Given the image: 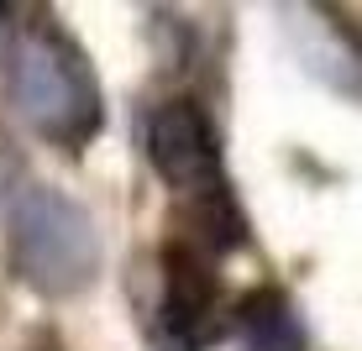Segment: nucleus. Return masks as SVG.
Masks as SVG:
<instances>
[{"label": "nucleus", "instance_id": "f257e3e1", "mask_svg": "<svg viewBox=\"0 0 362 351\" xmlns=\"http://www.w3.org/2000/svg\"><path fill=\"white\" fill-rule=\"evenodd\" d=\"M6 90L21 121L64 153L90 147L105 126L95 69L53 16H27L6 42Z\"/></svg>", "mask_w": 362, "mask_h": 351}, {"label": "nucleus", "instance_id": "f03ea898", "mask_svg": "<svg viewBox=\"0 0 362 351\" xmlns=\"http://www.w3.org/2000/svg\"><path fill=\"white\" fill-rule=\"evenodd\" d=\"M6 231H11L16 273L37 294L69 299L100 268V236H95L90 215L64 189H53V184H21L11 194Z\"/></svg>", "mask_w": 362, "mask_h": 351}, {"label": "nucleus", "instance_id": "7ed1b4c3", "mask_svg": "<svg viewBox=\"0 0 362 351\" xmlns=\"http://www.w3.org/2000/svg\"><path fill=\"white\" fill-rule=\"evenodd\" d=\"M147 157H153L158 179L168 189L189 194L194 205L210 194L226 189V173H221V136L216 121L199 100H163V105L147 116Z\"/></svg>", "mask_w": 362, "mask_h": 351}, {"label": "nucleus", "instance_id": "20e7f679", "mask_svg": "<svg viewBox=\"0 0 362 351\" xmlns=\"http://www.w3.org/2000/svg\"><path fill=\"white\" fill-rule=\"evenodd\" d=\"M158 351H205L221 341L216 273L194 246L163 252V304H158Z\"/></svg>", "mask_w": 362, "mask_h": 351}, {"label": "nucleus", "instance_id": "39448f33", "mask_svg": "<svg viewBox=\"0 0 362 351\" xmlns=\"http://www.w3.org/2000/svg\"><path fill=\"white\" fill-rule=\"evenodd\" d=\"M231 331L242 351H305V325H299L289 294H279V288H252L236 304Z\"/></svg>", "mask_w": 362, "mask_h": 351}]
</instances>
